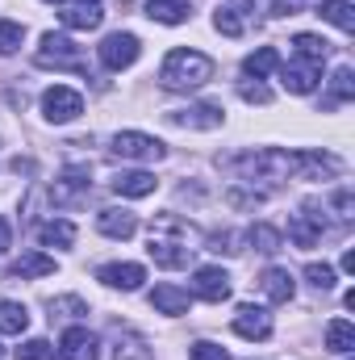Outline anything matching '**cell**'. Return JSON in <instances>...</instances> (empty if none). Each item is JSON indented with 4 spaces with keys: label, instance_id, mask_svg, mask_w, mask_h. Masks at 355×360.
<instances>
[{
    "label": "cell",
    "instance_id": "cell-1",
    "mask_svg": "<svg viewBox=\"0 0 355 360\" xmlns=\"http://www.w3.org/2000/svg\"><path fill=\"white\" fill-rule=\"evenodd\" d=\"M234 172H243L247 180H326L343 172V160L326 155V151H280V147H264V151H251V155H239L230 160Z\"/></svg>",
    "mask_w": 355,
    "mask_h": 360
},
{
    "label": "cell",
    "instance_id": "cell-2",
    "mask_svg": "<svg viewBox=\"0 0 355 360\" xmlns=\"http://www.w3.org/2000/svg\"><path fill=\"white\" fill-rule=\"evenodd\" d=\"M147 243H151L147 252H151V260H155L159 269H184V264H188V256L196 252L201 235H196V226H192V222H184L180 214H155Z\"/></svg>",
    "mask_w": 355,
    "mask_h": 360
},
{
    "label": "cell",
    "instance_id": "cell-3",
    "mask_svg": "<svg viewBox=\"0 0 355 360\" xmlns=\"http://www.w3.org/2000/svg\"><path fill=\"white\" fill-rule=\"evenodd\" d=\"M205 80H213V59L201 55V51H172L159 68V84L172 92H188V89H201Z\"/></svg>",
    "mask_w": 355,
    "mask_h": 360
},
{
    "label": "cell",
    "instance_id": "cell-4",
    "mask_svg": "<svg viewBox=\"0 0 355 360\" xmlns=\"http://www.w3.org/2000/svg\"><path fill=\"white\" fill-rule=\"evenodd\" d=\"M38 68L80 72V68H84V55H80V46H76L67 34H42V46H38Z\"/></svg>",
    "mask_w": 355,
    "mask_h": 360
},
{
    "label": "cell",
    "instance_id": "cell-5",
    "mask_svg": "<svg viewBox=\"0 0 355 360\" xmlns=\"http://www.w3.org/2000/svg\"><path fill=\"white\" fill-rule=\"evenodd\" d=\"M96 55H100V63H105L109 72H121V68H134V63H138V55H142V42H138L134 34L117 30V34H109V38L96 46Z\"/></svg>",
    "mask_w": 355,
    "mask_h": 360
},
{
    "label": "cell",
    "instance_id": "cell-6",
    "mask_svg": "<svg viewBox=\"0 0 355 360\" xmlns=\"http://www.w3.org/2000/svg\"><path fill=\"white\" fill-rule=\"evenodd\" d=\"M113 155H121V160H138V164H159V160L168 155V147H163L159 139H151V134L121 130V134L113 139Z\"/></svg>",
    "mask_w": 355,
    "mask_h": 360
},
{
    "label": "cell",
    "instance_id": "cell-7",
    "mask_svg": "<svg viewBox=\"0 0 355 360\" xmlns=\"http://www.w3.org/2000/svg\"><path fill=\"white\" fill-rule=\"evenodd\" d=\"M42 113H46V122H55V126L76 122V117L84 113V96L76 89H67V84H55V89L42 92Z\"/></svg>",
    "mask_w": 355,
    "mask_h": 360
},
{
    "label": "cell",
    "instance_id": "cell-8",
    "mask_svg": "<svg viewBox=\"0 0 355 360\" xmlns=\"http://www.w3.org/2000/svg\"><path fill=\"white\" fill-rule=\"evenodd\" d=\"M251 13H255V0H222L217 13H213V25L226 38H243L247 25H251Z\"/></svg>",
    "mask_w": 355,
    "mask_h": 360
},
{
    "label": "cell",
    "instance_id": "cell-9",
    "mask_svg": "<svg viewBox=\"0 0 355 360\" xmlns=\"http://www.w3.org/2000/svg\"><path fill=\"white\" fill-rule=\"evenodd\" d=\"M318 80H322V63L293 59V63H284V68H280V84H284L288 92H297V96L314 92V89H318Z\"/></svg>",
    "mask_w": 355,
    "mask_h": 360
},
{
    "label": "cell",
    "instance_id": "cell-10",
    "mask_svg": "<svg viewBox=\"0 0 355 360\" xmlns=\"http://www.w3.org/2000/svg\"><path fill=\"white\" fill-rule=\"evenodd\" d=\"M192 293L205 297V302H226L230 297V272L209 264V269H196L192 272Z\"/></svg>",
    "mask_w": 355,
    "mask_h": 360
},
{
    "label": "cell",
    "instance_id": "cell-11",
    "mask_svg": "<svg viewBox=\"0 0 355 360\" xmlns=\"http://www.w3.org/2000/svg\"><path fill=\"white\" fill-rule=\"evenodd\" d=\"M96 231H100L105 239H134V231H138V218H134L130 210H117V205H109V210H100V214H96Z\"/></svg>",
    "mask_w": 355,
    "mask_h": 360
},
{
    "label": "cell",
    "instance_id": "cell-12",
    "mask_svg": "<svg viewBox=\"0 0 355 360\" xmlns=\"http://www.w3.org/2000/svg\"><path fill=\"white\" fill-rule=\"evenodd\" d=\"M59 356L63 360H96V348H100V340L92 335L88 327H67L63 331V340H59Z\"/></svg>",
    "mask_w": 355,
    "mask_h": 360
},
{
    "label": "cell",
    "instance_id": "cell-13",
    "mask_svg": "<svg viewBox=\"0 0 355 360\" xmlns=\"http://www.w3.org/2000/svg\"><path fill=\"white\" fill-rule=\"evenodd\" d=\"M234 331H239L243 340H267V335H272V314H267L264 306H239Z\"/></svg>",
    "mask_w": 355,
    "mask_h": 360
},
{
    "label": "cell",
    "instance_id": "cell-14",
    "mask_svg": "<svg viewBox=\"0 0 355 360\" xmlns=\"http://www.w3.org/2000/svg\"><path fill=\"white\" fill-rule=\"evenodd\" d=\"M176 126H188V130H217L222 126V105H188V109H176L172 113Z\"/></svg>",
    "mask_w": 355,
    "mask_h": 360
},
{
    "label": "cell",
    "instance_id": "cell-15",
    "mask_svg": "<svg viewBox=\"0 0 355 360\" xmlns=\"http://www.w3.org/2000/svg\"><path fill=\"white\" fill-rule=\"evenodd\" d=\"M88 197V168H67L55 180V205H76Z\"/></svg>",
    "mask_w": 355,
    "mask_h": 360
},
{
    "label": "cell",
    "instance_id": "cell-16",
    "mask_svg": "<svg viewBox=\"0 0 355 360\" xmlns=\"http://www.w3.org/2000/svg\"><path fill=\"white\" fill-rule=\"evenodd\" d=\"M96 281H105L109 289H126V293H134V289L147 281V269H142V264H105V269L96 272Z\"/></svg>",
    "mask_w": 355,
    "mask_h": 360
},
{
    "label": "cell",
    "instance_id": "cell-17",
    "mask_svg": "<svg viewBox=\"0 0 355 360\" xmlns=\"http://www.w3.org/2000/svg\"><path fill=\"white\" fill-rule=\"evenodd\" d=\"M151 306H155L159 314H188L192 297H188V289H180V285H155V289H151Z\"/></svg>",
    "mask_w": 355,
    "mask_h": 360
},
{
    "label": "cell",
    "instance_id": "cell-18",
    "mask_svg": "<svg viewBox=\"0 0 355 360\" xmlns=\"http://www.w3.org/2000/svg\"><path fill=\"white\" fill-rule=\"evenodd\" d=\"M109 360H151V348L134 331H113L109 335Z\"/></svg>",
    "mask_w": 355,
    "mask_h": 360
},
{
    "label": "cell",
    "instance_id": "cell-19",
    "mask_svg": "<svg viewBox=\"0 0 355 360\" xmlns=\"http://www.w3.org/2000/svg\"><path fill=\"white\" fill-rule=\"evenodd\" d=\"M109 184H113V193H117V197H151L159 180L151 176V172H117Z\"/></svg>",
    "mask_w": 355,
    "mask_h": 360
},
{
    "label": "cell",
    "instance_id": "cell-20",
    "mask_svg": "<svg viewBox=\"0 0 355 360\" xmlns=\"http://www.w3.org/2000/svg\"><path fill=\"white\" fill-rule=\"evenodd\" d=\"M260 289L267 293V302H293V293H297L288 269H267L264 276H260Z\"/></svg>",
    "mask_w": 355,
    "mask_h": 360
},
{
    "label": "cell",
    "instance_id": "cell-21",
    "mask_svg": "<svg viewBox=\"0 0 355 360\" xmlns=\"http://www.w3.org/2000/svg\"><path fill=\"white\" fill-rule=\"evenodd\" d=\"M188 13H192L188 0H147V17L159 25H180V21H188Z\"/></svg>",
    "mask_w": 355,
    "mask_h": 360
},
{
    "label": "cell",
    "instance_id": "cell-22",
    "mask_svg": "<svg viewBox=\"0 0 355 360\" xmlns=\"http://www.w3.org/2000/svg\"><path fill=\"white\" fill-rule=\"evenodd\" d=\"M59 17H63V25H67V30H96L105 13H100V0H84V4L63 8Z\"/></svg>",
    "mask_w": 355,
    "mask_h": 360
},
{
    "label": "cell",
    "instance_id": "cell-23",
    "mask_svg": "<svg viewBox=\"0 0 355 360\" xmlns=\"http://www.w3.org/2000/svg\"><path fill=\"white\" fill-rule=\"evenodd\" d=\"M351 96H355V72L343 63V68H335V76H330V92H326L322 109H335V105H343V101H351Z\"/></svg>",
    "mask_w": 355,
    "mask_h": 360
},
{
    "label": "cell",
    "instance_id": "cell-24",
    "mask_svg": "<svg viewBox=\"0 0 355 360\" xmlns=\"http://www.w3.org/2000/svg\"><path fill=\"white\" fill-rule=\"evenodd\" d=\"M318 17H322V21H330V25H339L343 34H351V30H355L351 0H322V4H318Z\"/></svg>",
    "mask_w": 355,
    "mask_h": 360
},
{
    "label": "cell",
    "instance_id": "cell-25",
    "mask_svg": "<svg viewBox=\"0 0 355 360\" xmlns=\"http://www.w3.org/2000/svg\"><path fill=\"white\" fill-rule=\"evenodd\" d=\"M38 239H42L46 248H72V243H76V226L63 222V218H51V222L38 226Z\"/></svg>",
    "mask_w": 355,
    "mask_h": 360
},
{
    "label": "cell",
    "instance_id": "cell-26",
    "mask_svg": "<svg viewBox=\"0 0 355 360\" xmlns=\"http://www.w3.org/2000/svg\"><path fill=\"white\" fill-rule=\"evenodd\" d=\"M29 310L21 302H0V335H25Z\"/></svg>",
    "mask_w": 355,
    "mask_h": 360
},
{
    "label": "cell",
    "instance_id": "cell-27",
    "mask_svg": "<svg viewBox=\"0 0 355 360\" xmlns=\"http://www.w3.org/2000/svg\"><path fill=\"white\" fill-rule=\"evenodd\" d=\"M280 68V55H276V46H260L255 55H247L243 59V76H255V80H264Z\"/></svg>",
    "mask_w": 355,
    "mask_h": 360
},
{
    "label": "cell",
    "instance_id": "cell-28",
    "mask_svg": "<svg viewBox=\"0 0 355 360\" xmlns=\"http://www.w3.org/2000/svg\"><path fill=\"white\" fill-rule=\"evenodd\" d=\"M55 272V260L51 256H42V252H25V256H17L13 260V276H51Z\"/></svg>",
    "mask_w": 355,
    "mask_h": 360
},
{
    "label": "cell",
    "instance_id": "cell-29",
    "mask_svg": "<svg viewBox=\"0 0 355 360\" xmlns=\"http://www.w3.org/2000/svg\"><path fill=\"white\" fill-rule=\"evenodd\" d=\"M326 348H330V352H339V356H351V348H355V327L347 323V319H335V323L326 327Z\"/></svg>",
    "mask_w": 355,
    "mask_h": 360
},
{
    "label": "cell",
    "instance_id": "cell-30",
    "mask_svg": "<svg viewBox=\"0 0 355 360\" xmlns=\"http://www.w3.org/2000/svg\"><path fill=\"white\" fill-rule=\"evenodd\" d=\"M247 243H251L255 252H264V256H276V252H280V243H284V235H280L276 226L260 222V226H251V231H247Z\"/></svg>",
    "mask_w": 355,
    "mask_h": 360
},
{
    "label": "cell",
    "instance_id": "cell-31",
    "mask_svg": "<svg viewBox=\"0 0 355 360\" xmlns=\"http://www.w3.org/2000/svg\"><path fill=\"white\" fill-rule=\"evenodd\" d=\"M293 46H297V59H309V63H322V59L330 55V42L318 38V34H297Z\"/></svg>",
    "mask_w": 355,
    "mask_h": 360
},
{
    "label": "cell",
    "instance_id": "cell-32",
    "mask_svg": "<svg viewBox=\"0 0 355 360\" xmlns=\"http://www.w3.org/2000/svg\"><path fill=\"white\" fill-rule=\"evenodd\" d=\"M318 235H322V231H318L305 214H293V222H288V239H293L297 248H314V243H318Z\"/></svg>",
    "mask_w": 355,
    "mask_h": 360
},
{
    "label": "cell",
    "instance_id": "cell-33",
    "mask_svg": "<svg viewBox=\"0 0 355 360\" xmlns=\"http://www.w3.org/2000/svg\"><path fill=\"white\" fill-rule=\"evenodd\" d=\"M21 42H25V25H17V21H0V55L21 51Z\"/></svg>",
    "mask_w": 355,
    "mask_h": 360
},
{
    "label": "cell",
    "instance_id": "cell-34",
    "mask_svg": "<svg viewBox=\"0 0 355 360\" xmlns=\"http://www.w3.org/2000/svg\"><path fill=\"white\" fill-rule=\"evenodd\" d=\"M13 356H17V360H59V352H55L46 340H25Z\"/></svg>",
    "mask_w": 355,
    "mask_h": 360
},
{
    "label": "cell",
    "instance_id": "cell-35",
    "mask_svg": "<svg viewBox=\"0 0 355 360\" xmlns=\"http://www.w3.org/2000/svg\"><path fill=\"white\" fill-rule=\"evenodd\" d=\"M188 356L192 360H230V352L217 348V344H209V340H196V344L188 348Z\"/></svg>",
    "mask_w": 355,
    "mask_h": 360
},
{
    "label": "cell",
    "instance_id": "cell-36",
    "mask_svg": "<svg viewBox=\"0 0 355 360\" xmlns=\"http://www.w3.org/2000/svg\"><path fill=\"white\" fill-rule=\"evenodd\" d=\"M305 276H309V285H318V289H335V269H330V264H309Z\"/></svg>",
    "mask_w": 355,
    "mask_h": 360
},
{
    "label": "cell",
    "instance_id": "cell-37",
    "mask_svg": "<svg viewBox=\"0 0 355 360\" xmlns=\"http://www.w3.org/2000/svg\"><path fill=\"white\" fill-rule=\"evenodd\" d=\"M55 314H88V306L80 302V297H55L51 302V319Z\"/></svg>",
    "mask_w": 355,
    "mask_h": 360
},
{
    "label": "cell",
    "instance_id": "cell-38",
    "mask_svg": "<svg viewBox=\"0 0 355 360\" xmlns=\"http://www.w3.org/2000/svg\"><path fill=\"white\" fill-rule=\"evenodd\" d=\"M239 92H243L247 105H267V101H272V92H267L260 80H255V84H239Z\"/></svg>",
    "mask_w": 355,
    "mask_h": 360
},
{
    "label": "cell",
    "instance_id": "cell-39",
    "mask_svg": "<svg viewBox=\"0 0 355 360\" xmlns=\"http://www.w3.org/2000/svg\"><path fill=\"white\" fill-rule=\"evenodd\" d=\"M4 248H8V222L0 218V252H4Z\"/></svg>",
    "mask_w": 355,
    "mask_h": 360
},
{
    "label": "cell",
    "instance_id": "cell-40",
    "mask_svg": "<svg viewBox=\"0 0 355 360\" xmlns=\"http://www.w3.org/2000/svg\"><path fill=\"white\" fill-rule=\"evenodd\" d=\"M343 272H355V252H343Z\"/></svg>",
    "mask_w": 355,
    "mask_h": 360
},
{
    "label": "cell",
    "instance_id": "cell-41",
    "mask_svg": "<svg viewBox=\"0 0 355 360\" xmlns=\"http://www.w3.org/2000/svg\"><path fill=\"white\" fill-rule=\"evenodd\" d=\"M0 360H4V352H0Z\"/></svg>",
    "mask_w": 355,
    "mask_h": 360
},
{
    "label": "cell",
    "instance_id": "cell-42",
    "mask_svg": "<svg viewBox=\"0 0 355 360\" xmlns=\"http://www.w3.org/2000/svg\"><path fill=\"white\" fill-rule=\"evenodd\" d=\"M343 360H347V356H343Z\"/></svg>",
    "mask_w": 355,
    "mask_h": 360
}]
</instances>
